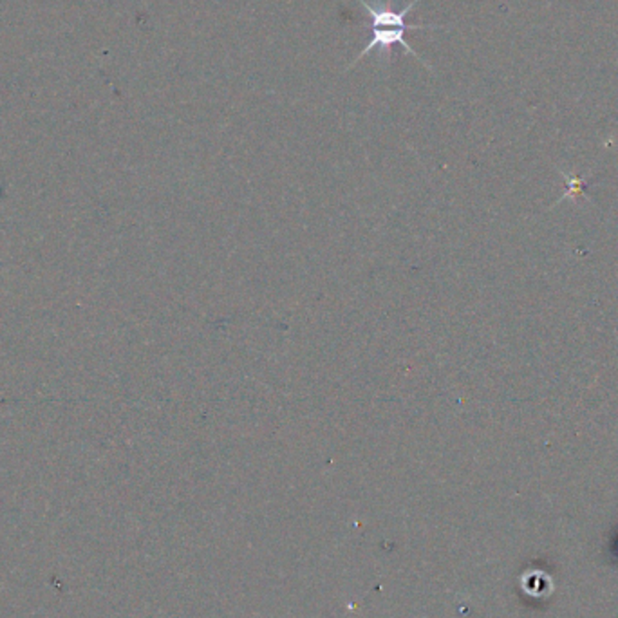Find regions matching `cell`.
<instances>
[{"label": "cell", "mask_w": 618, "mask_h": 618, "mask_svg": "<svg viewBox=\"0 0 618 618\" xmlns=\"http://www.w3.org/2000/svg\"><path fill=\"white\" fill-rule=\"evenodd\" d=\"M412 32V30H434L432 26H414V28H391V30H387V28H374L373 30V41L360 51V55L356 57V60L349 66V69L351 68H355L367 53H371L373 50H376V48H380L385 55H387V59H391L392 57V48L396 46V44H400L407 53H410L412 57H416L423 66H427L429 69H430V66L425 62V60H421L420 57H418V53L410 48V44L409 42H405V39H403V35H405V32Z\"/></svg>", "instance_id": "6da1fadb"}, {"label": "cell", "mask_w": 618, "mask_h": 618, "mask_svg": "<svg viewBox=\"0 0 618 618\" xmlns=\"http://www.w3.org/2000/svg\"><path fill=\"white\" fill-rule=\"evenodd\" d=\"M358 3L364 6L367 15L371 17L373 30H374V28H414V26L405 24V17L420 3V0H412V3L407 5L401 12L392 10L391 0H387L383 6H373L367 3V0H358Z\"/></svg>", "instance_id": "7a4b0ae2"}]
</instances>
